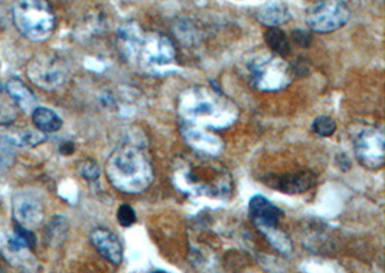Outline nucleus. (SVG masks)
Here are the masks:
<instances>
[{"instance_id": "nucleus-1", "label": "nucleus", "mask_w": 385, "mask_h": 273, "mask_svg": "<svg viewBox=\"0 0 385 273\" xmlns=\"http://www.w3.org/2000/svg\"><path fill=\"white\" fill-rule=\"evenodd\" d=\"M179 112L188 121L205 128H227L238 117L237 107L221 91L191 88L179 98Z\"/></svg>"}, {"instance_id": "nucleus-2", "label": "nucleus", "mask_w": 385, "mask_h": 273, "mask_svg": "<svg viewBox=\"0 0 385 273\" xmlns=\"http://www.w3.org/2000/svg\"><path fill=\"white\" fill-rule=\"evenodd\" d=\"M110 183L120 192L136 194L153 181V165L146 151L133 143H124L113 151L106 167Z\"/></svg>"}, {"instance_id": "nucleus-3", "label": "nucleus", "mask_w": 385, "mask_h": 273, "mask_svg": "<svg viewBox=\"0 0 385 273\" xmlns=\"http://www.w3.org/2000/svg\"><path fill=\"white\" fill-rule=\"evenodd\" d=\"M175 177L178 178L177 187L185 193L208 199H227L233 192L230 173L224 167L202 158L179 163Z\"/></svg>"}, {"instance_id": "nucleus-4", "label": "nucleus", "mask_w": 385, "mask_h": 273, "mask_svg": "<svg viewBox=\"0 0 385 273\" xmlns=\"http://www.w3.org/2000/svg\"><path fill=\"white\" fill-rule=\"evenodd\" d=\"M12 18L18 32L32 42L50 39L57 28L50 0H15Z\"/></svg>"}, {"instance_id": "nucleus-5", "label": "nucleus", "mask_w": 385, "mask_h": 273, "mask_svg": "<svg viewBox=\"0 0 385 273\" xmlns=\"http://www.w3.org/2000/svg\"><path fill=\"white\" fill-rule=\"evenodd\" d=\"M351 19V9L344 0H319L306 16L309 28L316 33H332Z\"/></svg>"}, {"instance_id": "nucleus-6", "label": "nucleus", "mask_w": 385, "mask_h": 273, "mask_svg": "<svg viewBox=\"0 0 385 273\" xmlns=\"http://www.w3.org/2000/svg\"><path fill=\"white\" fill-rule=\"evenodd\" d=\"M250 72L254 85L262 91H280L294 78L290 65L273 55L254 61L250 65Z\"/></svg>"}, {"instance_id": "nucleus-7", "label": "nucleus", "mask_w": 385, "mask_h": 273, "mask_svg": "<svg viewBox=\"0 0 385 273\" xmlns=\"http://www.w3.org/2000/svg\"><path fill=\"white\" fill-rule=\"evenodd\" d=\"M26 76L44 91H54L64 85L68 76L65 64L54 55H36L26 64Z\"/></svg>"}, {"instance_id": "nucleus-8", "label": "nucleus", "mask_w": 385, "mask_h": 273, "mask_svg": "<svg viewBox=\"0 0 385 273\" xmlns=\"http://www.w3.org/2000/svg\"><path fill=\"white\" fill-rule=\"evenodd\" d=\"M175 58L177 51L172 40L160 33H145L136 57V61H139L143 68L155 69L160 66H167L174 64Z\"/></svg>"}, {"instance_id": "nucleus-9", "label": "nucleus", "mask_w": 385, "mask_h": 273, "mask_svg": "<svg viewBox=\"0 0 385 273\" xmlns=\"http://www.w3.org/2000/svg\"><path fill=\"white\" fill-rule=\"evenodd\" d=\"M385 136L379 128L367 127L357 135L354 150L361 165L369 170H378L384 165Z\"/></svg>"}, {"instance_id": "nucleus-10", "label": "nucleus", "mask_w": 385, "mask_h": 273, "mask_svg": "<svg viewBox=\"0 0 385 273\" xmlns=\"http://www.w3.org/2000/svg\"><path fill=\"white\" fill-rule=\"evenodd\" d=\"M12 216L15 223L28 227V229H38V227L44 223L45 213L44 206L40 204L39 200L30 196H18L13 200Z\"/></svg>"}, {"instance_id": "nucleus-11", "label": "nucleus", "mask_w": 385, "mask_h": 273, "mask_svg": "<svg viewBox=\"0 0 385 273\" xmlns=\"http://www.w3.org/2000/svg\"><path fill=\"white\" fill-rule=\"evenodd\" d=\"M248 214L257 229L279 226L283 211L262 194L252 196L248 203Z\"/></svg>"}, {"instance_id": "nucleus-12", "label": "nucleus", "mask_w": 385, "mask_h": 273, "mask_svg": "<svg viewBox=\"0 0 385 273\" xmlns=\"http://www.w3.org/2000/svg\"><path fill=\"white\" fill-rule=\"evenodd\" d=\"M93 246L99 250V253L113 265H120L123 262V245L117 235H114L108 229H94L90 235Z\"/></svg>"}, {"instance_id": "nucleus-13", "label": "nucleus", "mask_w": 385, "mask_h": 273, "mask_svg": "<svg viewBox=\"0 0 385 273\" xmlns=\"http://www.w3.org/2000/svg\"><path fill=\"white\" fill-rule=\"evenodd\" d=\"M118 50L125 59H136L145 32L136 22H125L118 28Z\"/></svg>"}, {"instance_id": "nucleus-14", "label": "nucleus", "mask_w": 385, "mask_h": 273, "mask_svg": "<svg viewBox=\"0 0 385 273\" xmlns=\"http://www.w3.org/2000/svg\"><path fill=\"white\" fill-rule=\"evenodd\" d=\"M182 132L186 143L201 154L216 156L223 149L220 139L213 136L212 134H208L202 127H186Z\"/></svg>"}, {"instance_id": "nucleus-15", "label": "nucleus", "mask_w": 385, "mask_h": 273, "mask_svg": "<svg viewBox=\"0 0 385 273\" xmlns=\"http://www.w3.org/2000/svg\"><path fill=\"white\" fill-rule=\"evenodd\" d=\"M315 183H316L315 174L309 171H302L296 174H283L281 177H277L274 181H272L274 189L287 194L305 193L309 189H312Z\"/></svg>"}, {"instance_id": "nucleus-16", "label": "nucleus", "mask_w": 385, "mask_h": 273, "mask_svg": "<svg viewBox=\"0 0 385 273\" xmlns=\"http://www.w3.org/2000/svg\"><path fill=\"white\" fill-rule=\"evenodd\" d=\"M257 19L267 28L280 26L291 19V12L281 2H267L257 11Z\"/></svg>"}, {"instance_id": "nucleus-17", "label": "nucleus", "mask_w": 385, "mask_h": 273, "mask_svg": "<svg viewBox=\"0 0 385 273\" xmlns=\"http://www.w3.org/2000/svg\"><path fill=\"white\" fill-rule=\"evenodd\" d=\"M6 91L12 101L23 111H33L36 107V97L33 91L19 78H12L6 83Z\"/></svg>"}, {"instance_id": "nucleus-18", "label": "nucleus", "mask_w": 385, "mask_h": 273, "mask_svg": "<svg viewBox=\"0 0 385 273\" xmlns=\"http://www.w3.org/2000/svg\"><path fill=\"white\" fill-rule=\"evenodd\" d=\"M68 232H69V223L67 217L61 214H55L45 224V229H44L45 243L57 248L65 242V239L68 238Z\"/></svg>"}, {"instance_id": "nucleus-19", "label": "nucleus", "mask_w": 385, "mask_h": 273, "mask_svg": "<svg viewBox=\"0 0 385 273\" xmlns=\"http://www.w3.org/2000/svg\"><path fill=\"white\" fill-rule=\"evenodd\" d=\"M32 122L35 128L45 134L57 132L62 128V118L51 108L47 107H35L32 111Z\"/></svg>"}, {"instance_id": "nucleus-20", "label": "nucleus", "mask_w": 385, "mask_h": 273, "mask_svg": "<svg viewBox=\"0 0 385 273\" xmlns=\"http://www.w3.org/2000/svg\"><path fill=\"white\" fill-rule=\"evenodd\" d=\"M264 40L267 47L280 58H286L291 52V45L284 30H281L279 26L269 28L264 32Z\"/></svg>"}, {"instance_id": "nucleus-21", "label": "nucleus", "mask_w": 385, "mask_h": 273, "mask_svg": "<svg viewBox=\"0 0 385 273\" xmlns=\"http://www.w3.org/2000/svg\"><path fill=\"white\" fill-rule=\"evenodd\" d=\"M259 232L267 239V242L281 255L287 256L291 253L293 246L290 239L287 238L286 233H283V231L279 229V226H273V227H262L259 229Z\"/></svg>"}, {"instance_id": "nucleus-22", "label": "nucleus", "mask_w": 385, "mask_h": 273, "mask_svg": "<svg viewBox=\"0 0 385 273\" xmlns=\"http://www.w3.org/2000/svg\"><path fill=\"white\" fill-rule=\"evenodd\" d=\"M9 140L12 144H15V147H38L47 141V134L39 131L38 128H28L11 136Z\"/></svg>"}, {"instance_id": "nucleus-23", "label": "nucleus", "mask_w": 385, "mask_h": 273, "mask_svg": "<svg viewBox=\"0 0 385 273\" xmlns=\"http://www.w3.org/2000/svg\"><path fill=\"white\" fill-rule=\"evenodd\" d=\"M15 157V144H12L9 139H0V174L11 170Z\"/></svg>"}, {"instance_id": "nucleus-24", "label": "nucleus", "mask_w": 385, "mask_h": 273, "mask_svg": "<svg viewBox=\"0 0 385 273\" xmlns=\"http://www.w3.org/2000/svg\"><path fill=\"white\" fill-rule=\"evenodd\" d=\"M312 131L319 135V136H323V139H326V136H330L335 134L336 131V122L328 117V115H320L313 122H312Z\"/></svg>"}, {"instance_id": "nucleus-25", "label": "nucleus", "mask_w": 385, "mask_h": 273, "mask_svg": "<svg viewBox=\"0 0 385 273\" xmlns=\"http://www.w3.org/2000/svg\"><path fill=\"white\" fill-rule=\"evenodd\" d=\"M138 220V214L135 211V209L128 204H121L117 210V221L120 226L123 227H130L136 223Z\"/></svg>"}, {"instance_id": "nucleus-26", "label": "nucleus", "mask_w": 385, "mask_h": 273, "mask_svg": "<svg viewBox=\"0 0 385 273\" xmlns=\"http://www.w3.org/2000/svg\"><path fill=\"white\" fill-rule=\"evenodd\" d=\"M100 165L96 160H84L79 165V174L89 181H96L100 177Z\"/></svg>"}, {"instance_id": "nucleus-27", "label": "nucleus", "mask_w": 385, "mask_h": 273, "mask_svg": "<svg viewBox=\"0 0 385 273\" xmlns=\"http://www.w3.org/2000/svg\"><path fill=\"white\" fill-rule=\"evenodd\" d=\"M18 118V112L12 105L0 104V125L8 127L12 125Z\"/></svg>"}, {"instance_id": "nucleus-28", "label": "nucleus", "mask_w": 385, "mask_h": 273, "mask_svg": "<svg viewBox=\"0 0 385 273\" xmlns=\"http://www.w3.org/2000/svg\"><path fill=\"white\" fill-rule=\"evenodd\" d=\"M291 37L301 48H309V45L312 43V35L306 30H302V29L293 30Z\"/></svg>"}, {"instance_id": "nucleus-29", "label": "nucleus", "mask_w": 385, "mask_h": 273, "mask_svg": "<svg viewBox=\"0 0 385 273\" xmlns=\"http://www.w3.org/2000/svg\"><path fill=\"white\" fill-rule=\"evenodd\" d=\"M75 151V144L72 141H65L60 146V154L62 156H71Z\"/></svg>"}, {"instance_id": "nucleus-30", "label": "nucleus", "mask_w": 385, "mask_h": 273, "mask_svg": "<svg viewBox=\"0 0 385 273\" xmlns=\"http://www.w3.org/2000/svg\"><path fill=\"white\" fill-rule=\"evenodd\" d=\"M2 91H4V86H2V83H0V94H2Z\"/></svg>"}]
</instances>
